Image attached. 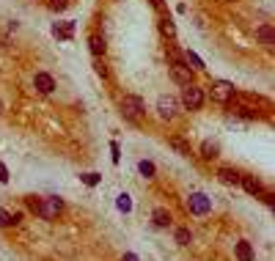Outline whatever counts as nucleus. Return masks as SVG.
Instances as JSON below:
<instances>
[{
	"label": "nucleus",
	"instance_id": "nucleus-3",
	"mask_svg": "<svg viewBox=\"0 0 275 261\" xmlns=\"http://www.w3.org/2000/svg\"><path fill=\"white\" fill-rule=\"evenodd\" d=\"M184 206H187L190 215L204 217V215H209V212H212V198H209L206 193H190V198L184 201Z\"/></svg>",
	"mask_w": 275,
	"mask_h": 261
},
{
	"label": "nucleus",
	"instance_id": "nucleus-16",
	"mask_svg": "<svg viewBox=\"0 0 275 261\" xmlns=\"http://www.w3.org/2000/svg\"><path fill=\"white\" fill-rule=\"evenodd\" d=\"M182 58H184V63H187L190 69H196V72H204V61L198 58V55H196L193 50H187L184 55H182Z\"/></svg>",
	"mask_w": 275,
	"mask_h": 261
},
{
	"label": "nucleus",
	"instance_id": "nucleus-10",
	"mask_svg": "<svg viewBox=\"0 0 275 261\" xmlns=\"http://www.w3.org/2000/svg\"><path fill=\"white\" fill-rule=\"evenodd\" d=\"M234 256H237V261H253V259H256L253 245H250L248 239H240V242L234 245Z\"/></svg>",
	"mask_w": 275,
	"mask_h": 261
},
{
	"label": "nucleus",
	"instance_id": "nucleus-26",
	"mask_svg": "<svg viewBox=\"0 0 275 261\" xmlns=\"http://www.w3.org/2000/svg\"><path fill=\"white\" fill-rule=\"evenodd\" d=\"M0 182H3V184H6V182H9V168H6V165H3V162H0Z\"/></svg>",
	"mask_w": 275,
	"mask_h": 261
},
{
	"label": "nucleus",
	"instance_id": "nucleus-28",
	"mask_svg": "<svg viewBox=\"0 0 275 261\" xmlns=\"http://www.w3.org/2000/svg\"><path fill=\"white\" fill-rule=\"evenodd\" d=\"M121 261H138V256H135V253H124V259H121Z\"/></svg>",
	"mask_w": 275,
	"mask_h": 261
},
{
	"label": "nucleus",
	"instance_id": "nucleus-18",
	"mask_svg": "<svg viewBox=\"0 0 275 261\" xmlns=\"http://www.w3.org/2000/svg\"><path fill=\"white\" fill-rule=\"evenodd\" d=\"M220 149H217V143H209V140H204V143H201V157H204V160H215V157H220Z\"/></svg>",
	"mask_w": 275,
	"mask_h": 261
},
{
	"label": "nucleus",
	"instance_id": "nucleus-22",
	"mask_svg": "<svg viewBox=\"0 0 275 261\" xmlns=\"http://www.w3.org/2000/svg\"><path fill=\"white\" fill-rule=\"evenodd\" d=\"M91 66H94V72L99 77H107V63H105V58H94V63H91Z\"/></svg>",
	"mask_w": 275,
	"mask_h": 261
},
{
	"label": "nucleus",
	"instance_id": "nucleus-29",
	"mask_svg": "<svg viewBox=\"0 0 275 261\" xmlns=\"http://www.w3.org/2000/svg\"><path fill=\"white\" fill-rule=\"evenodd\" d=\"M0 113H3V102H0Z\"/></svg>",
	"mask_w": 275,
	"mask_h": 261
},
{
	"label": "nucleus",
	"instance_id": "nucleus-13",
	"mask_svg": "<svg viewBox=\"0 0 275 261\" xmlns=\"http://www.w3.org/2000/svg\"><path fill=\"white\" fill-rule=\"evenodd\" d=\"M168 143H171V149L179 154V157H193V149H190V143L184 140V138L173 135V138H168Z\"/></svg>",
	"mask_w": 275,
	"mask_h": 261
},
{
	"label": "nucleus",
	"instance_id": "nucleus-11",
	"mask_svg": "<svg viewBox=\"0 0 275 261\" xmlns=\"http://www.w3.org/2000/svg\"><path fill=\"white\" fill-rule=\"evenodd\" d=\"M152 223H154L157 228H168L173 223V217L165 206H154V209H152Z\"/></svg>",
	"mask_w": 275,
	"mask_h": 261
},
{
	"label": "nucleus",
	"instance_id": "nucleus-5",
	"mask_svg": "<svg viewBox=\"0 0 275 261\" xmlns=\"http://www.w3.org/2000/svg\"><path fill=\"white\" fill-rule=\"evenodd\" d=\"M182 105L187 110H198L204 107V88H198L196 83H190L182 88Z\"/></svg>",
	"mask_w": 275,
	"mask_h": 261
},
{
	"label": "nucleus",
	"instance_id": "nucleus-4",
	"mask_svg": "<svg viewBox=\"0 0 275 261\" xmlns=\"http://www.w3.org/2000/svg\"><path fill=\"white\" fill-rule=\"evenodd\" d=\"M234 91H237V88H234L229 80H212V85H209V96H212L217 105H229Z\"/></svg>",
	"mask_w": 275,
	"mask_h": 261
},
{
	"label": "nucleus",
	"instance_id": "nucleus-2",
	"mask_svg": "<svg viewBox=\"0 0 275 261\" xmlns=\"http://www.w3.org/2000/svg\"><path fill=\"white\" fill-rule=\"evenodd\" d=\"M121 113H124V118H129L132 124H138L140 121V116H143V99L140 96H135V93H127V96H121Z\"/></svg>",
	"mask_w": 275,
	"mask_h": 261
},
{
	"label": "nucleus",
	"instance_id": "nucleus-21",
	"mask_svg": "<svg viewBox=\"0 0 275 261\" xmlns=\"http://www.w3.org/2000/svg\"><path fill=\"white\" fill-rule=\"evenodd\" d=\"M138 170H140V173H143L146 179H154V162L140 160V162H138Z\"/></svg>",
	"mask_w": 275,
	"mask_h": 261
},
{
	"label": "nucleus",
	"instance_id": "nucleus-30",
	"mask_svg": "<svg viewBox=\"0 0 275 261\" xmlns=\"http://www.w3.org/2000/svg\"><path fill=\"white\" fill-rule=\"evenodd\" d=\"M223 3H234V0H223Z\"/></svg>",
	"mask_w": 275,
	"mask_h": 261
},
{
	"label": "nucleus",
	"instance_id": "nucleus-17",
	"mask_svg": "<svg viewBox=\"0 0 275 261\" xmlns=\"http://www.w3.org/2000/svg\"><path fill=\"white\" fill-rule=\"evenodd\" d=\"M160 33H163L165 39H173V36H176V25L171 22V17H160Z\"/></svg>",
	"mask_w": 275,
	"mask_h": 261
},
{
	"label": "nucleus",
	"instance_id": "nucleus-19",
	"mask_svg": "<svg viewBox=\"0 0 275 261\" xmlns=\"http://www.w3.org/2000/svg\"><path fill=\"white\" fill-rule=\"evenodd\" d=\"M173 239H176V245L187 247V245L193 242V234H190V228H176V231H173Z\"/></svg>",
	"mask_w": 275,
	"mask_h": 261
},
{
	"label": "nucleus",
	"instance_id": "nucleus-25",
	"mask_svg": "<svg viewBox=\"0 0 275 261\" xmlns=\"http://www.w3.org/2000/svg\"><path fill=\"white\" fill-rule=\"evenodd\" d=\"M69 6V0H50V9L52 11H63Z\"/></svg>",
	"mask_w": 275,
	"mask_h": 261
},
{
	"label": "nucleus",
	"instance_id": "nucleus-20",
	"mask_svg": "<svg viewBox=\"0 0 275 261\" xmlns=\"http://www.w3.org/2000/svg\"><path fill=\"white\" fill-rule=\"evenodd\" d=\"M17 223H19V215H11L9 209H0V228L17 226Z\"/></svg>",
	"mask_w": 275,
	"mask_h": 261
},
{
	"label": "nucleus",
	"instance_id": "nucleus-14",
	"mask_svg": "<svg viewBox=\"0 0 275 261\" xmlns=\"http://www.w3.org/2000/svg\"><path fill=\"white\" fill-rule=\"evenodd\" d=\"M52 36H55V39H63V42H69V39L75 36V22H58V25L52 28Z\"/></svg>",
	"mask_w": 275,
	"mask_h": 261
},
{
	"label": "nucleus",
	"instance_id": "nucleus-9",
	"mask_svg": "<svg viewBox=\"0 0 275 261\" xmlns=\"http://www.w3.org/2000/svg\"><path fill=\"white\" fill-rule=\"evenodd\" d=\"M240 187L248 195H256V198H261V195H264V184H261L256 176H242L240 179Z\"/></svg>",
	"mask_w": 275,
	"mask_h": 261
},
{
	"label": "nucleus",
	"instance_id": "nucleus-12",
	"mask_svg": "<svg viewBox=\"0 0 275 261\" xmlns=\"http://www.w3.org/2000/svg\"><path fill=\"white\" fill-rule=\"evenodd\" d=\"M88 50H91V55H94V58H102L105 50H107L105 36H99V33H91V36H88Z\"/></svg>",
	"mask_w": 275,
	"mask_h": 261
},
{
	"label": "nucleus",
	"instance_id": "nucleus-24",
	"mask_svg": "<svg viewBox=\"0 0 275 261\" xmlns=\"http://www.w3.org/2000/svg\"><path fill=\"white\" fill-rule=\"evenodd\" d=\"M119 209H121V212H129V209H132V201H129V195H119Z\"/></svg>",
	"mask_w": 275,
	"mask_h": 261
},
{
	"label": "nucleus",
	"instance_id": "nucleus-23",
	"mask_svg": "<svg viewBox=\"0 0 275 261\" xmlns=\"http://www.w3.org/2000/svg\"><path fill=\"white\" fill-rule=\"evenodd\" d=\"M83 184H88V187H96L99 184V182H102V176H99V173H83Z\"/></svg>",
	"mask_w": 275,
	"mask_h": 261
},
{
	"label": "nucleus",
	"instance_id": "nucleus-6",
	"mask_svg": "<svg viewBox=\"0 0 275 261\" xmlns=\"http://www.w3.org/2000/svg\"><path fill=\"white\" fill-rule=\"evenodd\" d=\"M157 113H160V118H165V121H171V118H176V113H179V102L173 99V96H160L157 99Z\"/></svg>",
	"mask_w": 275,
	"mask_h": 261
},
{
	"label": "nucleus",
	"instance_id": "nucleus-1",
	"mask_svg": "<svg viewBox=\"0 0 275 261\" xmlns=\"http://www.w3.org/2000/svg\"><path fill=\"white\" fill-rule=\"evenodd\" d=\"M25 203L33 215H39L47 223L58 220V215L63 212V201H61L58 195H50V198H36V195H31V198H25Z\"/></svg>",
	"mask_w": 275,
	"mask_h": 261
},
{
	"label": "nucleus",
	"instance_id": "nucleus-27",
	"mask_svg": "<svg viewBox=\"0 0 275 261\" xmlns=\"http://www.w3.org/2000/svg\"><path fill=\"white\" fill-rule=\"evenodd\" d=\"M152 6H154L157 11H163L165 9V0H152Z\"/></svg>",
	"mask_w": 275,
	"mask_h": 261
},
{
	"label": "nucleus",
	"instance_id": "nucleus-15",
	"mask_svg": "<svg viewBox=\"0 0 275 261\" xmlns=\"http://www.w3.org/2000/svg\"><path fill=\"white\" fill-rule=\"evenodd\" d=\"M256 39L264 44L267 50H273V25H270V22L259 25V28H256Z\"/></svg>",
	"mask_w": 275,
	"mask_h": 261
},
{
	"label": "nucleus",
	"instance_id": "nucleus-7",
	"mask_svg": "<svg viewBox=\"0 0 275 261\" xmlns=\"http://www.w3.org/2000/svg\"><path fill=\"white\" fill-rule=\"evenodd\" d=\"M33 88H36L39 93H52V91H55V77L47 75V72H36Z\"/></svg>",
	"mask_w": 275,
	"mask_h": 261
},
{
	"label": "nucleus",
	"instance_id": "nucleus-8",
	"mask_svg": "<svg viewBox=\"0 0 275 261\" xmlns=\"http://www.w3.org/2000/svg\"><path fill=\"white\" fill-rule=\"evenodd\" d=\"M240 179H242L240 170H234V168H217V182H220V184L240 187Z\"/></svg>",
	"mask_w": 275,
	"mask_h": 261
}]
</instances>
